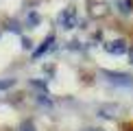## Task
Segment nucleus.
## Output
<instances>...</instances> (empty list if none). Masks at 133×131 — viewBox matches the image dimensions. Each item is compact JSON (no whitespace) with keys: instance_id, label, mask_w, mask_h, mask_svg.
<instances>
[{"instance_id":"nucleus-11","label":"nucleus","mask_w":133,"mask_h":131,"mask_svg":"<svg viewBox=\"0 0 133 131\" xmlns=\"http://www.w3.org/2000/svg\"><path fill=\"white\" fill-rule=\"evenodd\" d=\"M92 131H103V129H92Z\"/></svg>"},{"instance_id":"nucleus-5","label":"nucleus","mask_w":133,"mask_h":131,"mask_svg":"<svg viewBox=\"0 0 133 131\" xmlns=\"http://www.w3.org/2000/svg\"><path fill=\"white\" fill-rule=\"evenodd\" d=\"M116 7L122 11L124 15H129V13H131V9H133V2H131V0H118V2H116Z\"/></svg>"},{"instance_id":"nucleus-8","label":"nucleus","mask_w":133,"mask_h":131,"mask_svg":"<svg viewBox=\"0 0 133 131\" xmlns=\"http://www.w3.org/2000/svg\"><path fill=\"white\" fill-rule=\"evenodd\" d=\"M37 22H39V15H37V13L29 15V24H37Z\"/></svg>"},{"instance_id":"nucleus-1","label":"nucleus","mask_w":133,"mask_h":131,"mask_svg":"<svg viewBox=\"0 0 133 131\" xmlns=\"http://www.w3.org/2000/svg\"><path fill=\"white\" fill-rule=\"evenodd\" d=\"M103 76L114 85H120V87H133V76L129 74H122V72H109V70H103Z\"/></svg>"},{"instance_id":"nucleus-3","label":"nucleus","mask_w":133,"mask_h":131,"mask_svg":"<svg viewBox=\"0 0 133 131\" xmlns=\"http://www.w3.org/2000/svg\"><path fill=\"white\" fill-rule=\"evenodd\" d=\"M127 48H129V46H127L124 40H111V42L105 44V50H107L109 55H124Z\"/></svg>"},{"instance_id":"nucleus-2","label":"nucleus","mask_w":133,"mask_h":131,"mask_svg":"<svg viewBox=\"0 0 133 131\" xmlns=\"http://www.w3.org/2000/svg\"><path fill=\"white\" fill-rule=\"evenodd\" d=\"M59 26L65 31H70V29H74L76 26V9L74 7H65L61 13H59Z\"/></svg>"},{"instance_id":"nucleus-4","label":"nucleus","mask_w":133,"mask_h":131,"mask_svg":"<svg viewBox=\"0 0 133 131\" xmlns=\"http://www.w3.org/2000/svg\"><path fill=\"white\" fill-rule=\"evenodd\" d=\"M52 48H55V35H48L46 40L42 42V46H39V48H37V50H35V57L39 59V57H42L44 53H48V50H52Z\"/></svg>"},{"instance_id":"nucleus-7","label":"nucleus","mask_w":133,"mask_h":131,"mask_svg":"<svg viewBox=\"0 0 133 131\" xmlns=\"http://www.w3.org/2000/svg\"><path fill=\"white\" fill-rule=\"evenodd\" d=\"M15 85V79H0V90H9Z\"/></svg>"},{"instance_id":"nucleus-6","label":"nucleus","mask_w":133,"mask_h":131,"mask_svg":"<svg viewBox=\"0 0 133 131\" xmlns=\"http://www.w3.org/2000/svg\"><path fill=\"white\" fill-rule=\"evenodd\" d=\"M90 7H92V15H105V13H107V7H105V4H96V2H92Z\"/></svg>"},{"instance_id":"nucleus-10","label":"nucleus","mask_w":133,"mask_h":131,"mask_svg":"<svg viewBox=\"0 0 133 131\" xmlns=\"http://www.w3.org/2000/svg\"><path fill=\"white\" fill-rule=\"evenodd\" d=\"M129 59H131V63H133V48L129 50Z\"/></svg>"},{"instance_id":"nucleus-9","label":"nucleus","mask_w":133,"mask_h":131,"mask_svg":"<svg viewBox=\"0 0 133 131\" xmlns=\"http://www.w3.org/2000/svg\"><path fill=\"white\" fill-rule=\"evenodd\" d=\"M22 131H35V127H33L31 122H24L22 125Z\"/></svg>"}]
</instances>
